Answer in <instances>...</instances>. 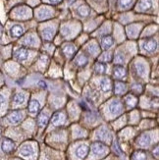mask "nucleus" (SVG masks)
Masks as SVG:
<instances>
[{"instance_id": "f257e3e1", "label": "nucleus", "mask_w": 159, "mask_h": 160, "mask_svg": "<svg viewBox=\"0 0 159 160\" xmlns=\"http://www.w3.org/2000/svg\"><path fill=\"white\" fill-rule=\"evenodd\" d=\"M134 67H135V71H136V74L137 75V77H140L142 79L147 78V75H148L147 64L144 61H142V59H140L139 61H137Z\"/></svg>"}, {"instance_id": "f03ea898", "label": "nucleus", "mask_w": 159, "mask_h": 160, "mask_svg": "<svg viewBox=\"0 0 159 160\" xmlns=\"http://www.w3.org/2000/svg\"><path fill=\"white\" fill-rule=\"evenodd\" d=\"M142 49L147 53H153L157 49V41L152 38L144 40L142 43Z\"/></svg>"}, {"instance_id": "7ed1b4c3", "label": "nucleus", "mask_w": 159, "mask_h": 160, "mask_svg": "<svg viewBox=\"0 0 159 160\" xmlns=\"http://www.w3.org/2000/svg\"><path fill=\"white\" fill-rule=\"evenodd\" d=\"M30 54H31V51L27 50V48H24V47H21V48H18V49L15 51L14 53V56L15 58L21 62H25L29 59L30 57Z\"/></svg>"}, {"instance_id": "20e7f679", "label": "nucleus", "mask_w": 159, "mask_h": 160, "mask_svg": "<svg viewBox=\"0 0 159 160\" xmlns=\"http://www.w3.org/2000/svg\"><path fill=\"white\" fill-rule=\"evenodd\" d=\"M98 86L103 92H111V89H112V82H111V80L108 77L100 78L98 82Z\"/></svg>"}, {"instance_id": "39448f33", "label": "nucleus", "mask_w": 159, "mask_h": 160, "mask_svg": "<svg viewBox=\"0 0 159 160\" xmlns=\"http://www.w3.org/2000/svg\"><path fill=\"white\" fill-rule=\"evenodd\" d=\"M123 111V104L119 100H113L109 104V112L112 115H119Z\"/></svg>"}, {"instance_id": "423d86ee", "label": "nucleus", "mask_w": 159, "mask_h": 160, "mask_svg": "<svg viewBox=\"0 0 159 160\" xmlns=\"http://www.w3.org/2000/svg\"><path fill=\"white\" fill-rule=\"evenodd\" d=\"M113 76L115 79L123 80L127 77V71L123 65H116L113 68Z\"/></svg>"}, {"instance_id": "0eeeda50", "label": "nucleus", "mask_w": 159, "mask_h": 160, "mask_svg": "<svg viewBox=\"0 0 159 160\" xmlns=\"http://www.w3.org/2000/svg\"><path fill=\"white\" fill-rule=\"evenodd\" d=\"M107 147L104 145L103 143L99 142H93L92 144V150L93 152L94 155H102L104 154L105 152L107 151Z\"/></svg>"}, {"instance_id": "6e6552de", "label": "nucleus", "mask_w": 159, "mask_h": 160, "mask_svg": "<svg viewBox=\"0 0 159 160\" xmlns=\"http://www.w3.org/2000/svg\"><path fill=\"white\" fill-rule=\"evenodd\" d=\"M23 43L26 46H30V47H37L39 43L38 38L36 37V34L30 33L23 39Z\"/></svg>"}, {"instance_id": "1a4fd4ad", "label": "nucleus", "mask_w": 159, "mask_h": 160, "mask_svg": "<svg viewBox=\"0 0 159 160\" xmlns=\"http://www.w3.org/2000/svg\"><path fill=\"white\" fill-rule=\"evenodd\" d=\"M152 8L151 0H140L136 6V10L137 12H147Z\"/></svg>"}, {"instance_id": "9d476101", "label": "nucleus", "mask_w": 159, "mask_h": 160, "mask_svg": "<svg viewBox=\"0 0 159 160\" xmlns=\"http://www.w3.org/2000/svg\"><path fill=\"white\" fill-rule=\"evenodd\" d=\"M62 49H63V53L68 58H72L77 53V47L75 46L74 43H65Z\"/></svg>"}, {"instance_id": "9b49d317", "label": "nucleus", "mask_w": 159, "mask_h": 160, "mask_svg": "<svg viewBox=\"0 0 159 160\" xmlns=\"http://www.w3.org/2000/svg\"><path fill=\"white\" fill-rule=\"evenodd\" d=\"M23 117H24V115H23L22 111H20V110L13 111V112L10 113L8 116V121L11 124H18L23 120Z\"/></svg>"}, {"instance_id": "f8f14e48", "label": "nucleus", "mask_w": 159, "mask_h": 160, "mask_svg": "<svg viewBox=\"0 0 159 160\" xmlns=\"http://www.w3.org/2000/svg\"><path fill=\"white\" fill-rule=\"evenodd\" d=\"M66 121V116L64 115V113L62 112H56L51 119V124L53 126H60V125H63Z\"/></svg>"}, {"instance_id": "ddd939ff", "label": "nucleus", "mask_w": 159, "mask_h": 160, "mask_svg": "<svg viewBox=\"0 0 159 160\" xmlns=\"http://www.w3.org/2000/svg\"><path fill=\"white\" fill-rule=\"evenodd\" d=\"M1 148L5 153H11L15 149V143L13 142V141L9 140V138H4L1 143Z\"/></svg>"}, {"instance_id": "4468645a", "label": "nucleus", "mask_w": 159, "mask_h": 160, "mask_svg": "<svg viewBox=\"0 0 159 160\" xmlns=\"http://www.w3.org/2000/svg\"><path fill=\"white\" fill-rule=\"evenodd\" d=\"M141 27L142 25H137V24H135V25H131L127 28V32H128V36L132 38H136L139 36V32L141 31Z\"/></svg>"}, {"instance_id": "2eb2a0df", "label": "nucleus", "mask_w": 159, "mask_h": 160, "mask_svg": "<svg viewBox=\"0 0 159 160\" xmlns=\"http://www.w3.org/2000/svg\"><path fill=\"white\" fill-rule=\"evenodd\" d=\"M150 143V136L147 133L142 134L137 138V144L140 145L141 148H147Z\"/></svg>"}, {"instance_id": "dca6fc26", "label": "nucleus", "mask_w": 159, "mask_h": 160, "mask_svg": "<svg viewBox=\"0 0 159 160\" xmlns=\"http://www.w3.org/2000/svg\"><path fill=\"white\" fill-rule=\"evenodd\" d=\"M100 44H101V47L103 48V49L107 50L114 45V38L111 36L103 37L100 40Z\"/></svg>"}, {"instance_id": "f3484780", "label": "nucleus", "mask_w": 159, "mask_h": 160, "mask_svg": "<svg viewBox=\"0 0 159 160\" xmlns=\"http://www.w3.org/2000/svg\"><path fill=\"white\" fill-rule=\"evenodd\" d=\"M40 109V103L37 99H31L29 103V112L32 115H37Z\"/></svg>"}, {"instance_id": "a211bd4d", "label": "nucleus", "mask_w": 159, "mask_h": 160, "mask_svg": "<svg viewBox=\"0 0 159 160\" xmlns=\"http://www.w3.org/2000/svg\"><path fill=\"white\" fill-rule=\"evenodd\" d=\"M96 137H97V138L99 141L101 142H109L110 140H111V135H110L109 131L106 130L105 128H101L98 132H97V135H96Z\"/></svg>"}, {"instance_id": "6ab92c4d", "label": "nucleus", "mask_w": 159, "mask_h": 160, "mask_svg": "<svg viewBox=\"0 0 159 160\" xmlns=\"http://www.w3.org/2000/svg\"><path fill=\"white\" fill-rule=\"evenodd\" d=\"M55 29L52 27H45L44 29L41 31V37L45 40H51L54 37Z\"/></svg>"}, {"instance_id": "aec40b11", "label": "nucleus", "mask_w": 159, "mask_h": 160, "mask_svg": "<svg viewBox=\"0 0 159 160\" xmlns=\"http://www.w3.org/2000/svg\"><path fill=\"white\" fill-rule=\"evenodd\" d=\"M88 147L87 144H82L80 147H78V148L76 149L75 153L76 156L80 159H84L85 157H87V155L88 154Z\"/></svg>"}, {"instance_id": "412c9836", "label": "nucleus", "mask_w": 159, "mask_h": 160, "mask_svg": "<svg viewBox=\"0 0 159 160\" xmlns=\"http://www.w3.org/2000/svg\"><path fill=\"white\" fill-rule=\"evenodd\" d=\"M20 155H22L24 157H31L33 155L34 153V150H33V148L30 144H26L24 147L21 148L20 151H19Z\"/></svg>"}, {"instance_id": "4be33fe9", "label": "nucleus", "mask_w": 159, "mask_h": 160, "mask_svg": "<svg viewBox=\"0 0 159 160\" xmlns=\"http://www.w3.org/2000/svg\"><path fill=\"white\" fill-rule=\"evenodd\" d=\"M124 102H125L127 108H134L137 103V98L133 94H128L124 99Z\"/></svg>"}, {"instance_id": "5701e85b", "label": "nucleus", "mask_w": 159, "mask_h": 160, "mask_svg": "<svg viewBox=\"0 0 159 160\" xmlns=\"http://www.w3.org/2000/svg\"><path fill=\"white\" fill-rule=\"evenodd\" d=\"M24 31H25L24 28L21 25H15L11 28L10 33H11L12 38H20L21 36H23Z\"/></svg>"}, {"instance_id": "b1692460", "label": "nucleus", "mask_w": 159, "mask_h": 160, "mask_svg": "<svg viewBox=\"0 0 159 160\" xmlns=\"http://www.w3.org/2000/svg\"><path fill=\"white\" fill-rule=\"evenodd\" d=\"M49 121V116L45 112H41L37 117V125L39 128H44Z\"/></svg>"}, {"instance_id": "393cba45", "label": "nucleus", "mask_w": 159, "mask_h": 160, "mask_svg": "<svg viewBox=\"0 0 159 160\" xmlns=\"http://www.w3.org/2000/svg\"><path fill=\"white\" fill-rule=\"evenodd\" d=\"M127 92V86L123 82H116L114 85V92L116 94H124Z\"/></svg>"}, {"instance_id": "a878e982", "label": "nucleus", "mask_w": 159, "mask_h": 160, "mask_svg": "<svg viewBox=\"0 0 159 160\" xmlns=\"http://www.w3.org/2000/svg\"><path fill=\"white\" fill-rule=\"evenodd\" d=\"M16 16L19 19H27L30 16V9H27L25 6L19 7L16 9Z\"/></svg>"}, {"instance_id": "bb28decb", "label": "nucleus", "mask_w": 159, "mask_h": 160, "mask_svg": "<svg viewBox=\"0 0 159 160\" xmlns=\"http://www.w3.org/2000/svg\"><path fill=\"white\" fill-rule=\"evenodd\" d=\"M87 62H88V59L85 54H80L75 59V64L80 68H84L87 64Z\"/></svg>"}, {"instance_id": "cd10ccee", "label": "nucleus", "mask_w": 159, "mask_h": 160, "mask_svg": "<svg viewBox=\"0 0 159 160\" xmlns=\"http://www.w3.org/2000/svg\"><path fill=\"white\" fill-rule=\"evenodd\" d=\"M94 72L97 75H104L107 72V65L102 62H97L94 65Z\"/></svg>"}, {"instance_id": "c85d7f7f", "label": "nucleus", "mask_w": 159, "mask_h": 160, "mask_svg": "<svg viewBox=\"0 0 159 160\" xmlns=\"http://www.w3.org/2000/svg\"><path fill=\"white\" fill-rule=\"evenodd\" d=\"M77 13H78V15H80L81 17H87L89 16V14H91V10H89V8L85 5V4H82L81 6L78 7V9H77Z\"/></svg>"}, {"instance_id": "c756f323", "label": "nucleus", "mask_w": 159, "mask_h": 160, "mask_svg": "<svg viewBox=\"0 0 159 160\" xmlns=\"http://www.w3.org/2000/svg\"><path fill=\"white\" fill-rule=\"evenodd\" d=\"M25 101H26V95L23 92L16 93L13 98V102L15 105H22V104H24Z\"/></svg>"}, {"instance_id": "7c9ffc66", "label": "nucleus", "mask_w": 159, "mask_h": 160, "mask_svg": "<svg viewBox=\"0 0 159 160\" xmlns=\"http://www.w3.org/2000/svg\"><path fill=\"white\" fill-rule=\"evenodd\" d=\"M52 15V12L49 8H47V7H44V8H41L38 12V17L39 19L43 20V19H48L50 18Z\"/></svg>"}, {"instance_id": "2f4dec72", "label": "nucleus", "mask_w": 159, "mask_h": 160, "mask_svg": "<svg viewBox=\"0 0 159 160\" xmlns=\"http://www.w3.org/2000/svg\"><path fill=\"white\" fill-rule=\"evenodd\" d=\"M113 55L111 52L106 51V52H103L100 56L98 57V62H102V63H107V62H110L112 60Z\"/></svg>"}, {"instance_id": "473e14b6", "label": "nucleus", "mask_w": 159, "mask_h": 160, "mask_svg": "<svg viewBox=\"0 0 159 160\" xmlns=\"http://www.w3.org/2000/svg\"><path fill=\"white\" fill-rule=\"evenodd\" d=\"M147 153L142 150H137L133 154V160H147Z\"/></svg>"}, {"instance_id": "72a5a7b5", "label": "nucleus", "mask_w": 159, "mask_h": 160, "mask_svg": "<svg viewBox=\"0 0 159 160\" xmlns=\"http://www.w3.org/2000/svg\"><path fill=\"white\" fill-rule=\"evenodd\" d=\"M132 4H133V0H119V2H118L119 8L121 10L130 8V7L132 6Z\"/></svg>"}, {"instance_id": "f704fd0d", "label": "nucleus", "mask_w": 159, "mask_h": 160, "mask_svg": "<svg viewBox=\"0 0 159 160\" xmlns=\"http://www.w3.org/2000/svg\"><path fill=\"white\" fill-rule=\"evenodd\" d=\"M87 51L94 56V55L99 54V47L96 43L92 42V44H89V46L87 47Z\"/></svg>"}, {"instance_id": "c9c22d12", "label": "nucleus", "mask_w": 159, "mask_h": 160, "mask_svg": "<svg viewBox=\"0 0 159 160\" xmlns=\"http://www.w3.org/2000/svg\"><path fill=\"white\" fill-rule=\"evenodd\" d=\"M132 89L136 93H141L142 92V87L140 85V83H134L132 87Z\"/></svg>"}, {"instance_id": "e433bc0d", "label": "nucleus", "mask_w": 159, "mask_h": 160, "mask_svg": "<svg viewBox=\"0 0 159 160\" xmlns=\"http://www.w3.org/2000/svg\"><path fill=\"white\" fill-rule=\"evenodd\" d=\"M5 104V99H4V97L0 94V106H2Z\"/></svg>"}, {"instance_id": "4c0bfd02", "label": "nucleus", "mask_w": 159, "mask_h": 160, "mask_svg": "<svg viewBox=\"0 0 159 160\" xmlns=\"http://www.w3.org/2000/svg\"><path fill=\"white\" fill-rule=\"evenodd\" d=\"M62 1H63V0H49V2L52 3V4H59Z\"/></svg>"}, {"instance_id": "58836bf2", "label": "nucleus", "mask_w": 159, "mask_h": 160, "mask_svg": "<svg viewBox=\"0 0 159 160\" xmlns=\"http://www.w3.org/2000/svg\"><path fill=\"white\" fill-rule=\"evenodd\" d=\"M155 157L158 158V147H156V148H155Z\"/></svg>"}, {"instance_id": "ea45409f", "label": "nucleus", "mask_w": 159, "mask_h": 160, "mask_svg": "<svg viewBox=\"0 0 159 160\" xmlns=\"http://www.w3.org/2000/svg\"><path fill=\"white\" fill-rule=\"evenodd\" d=\"M68 1H69V3H73L75 0H68Z\"/></svg>"}, {"instance_id": "a19ab883", "label": "nucleus", "mask_w": 159, "mask_h": 160, "mask_svg": "<svg viewBox=\"0 0 159 160\" xmlns=\"http://www.w3.org/2000/svg\"><path fill=\"white\" fill-rule=\"evenodd\" d=\"M0 135H1V129H0Z\"/></svg>"}]
</instances>
